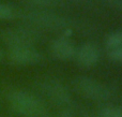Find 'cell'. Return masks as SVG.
<instances>
[{"label": "cell", "mask_w": 122, "mask_h": 117, "mask_svg": "<svg viewBox=\"0 0 122 117\" xmlns=\"http://www.w3.org/2000/svg\"><path fill=\"white\" fill-rule=\"evenodd\" d=\"M11 109L18 115L25 117H45L44 103L32 94L25 90H14L8 96Z\"/></svg>", "instance_id": "obj_1"}, {"label": "cell", "mask_w": 122, "mask_h": 117, "mask_svg": "<svg viewBox=\"0 0 122 117\" xmlns=\"http://www.w3.org/2000/svg\"><path fill=\"white\" fill-rule=\"evenodd\" d=\"M77 94L94 101H103L110 97V90L103 83L89 76H77L72 82Z\"/></svg>", "instance_id": "obj_2"}, {"label": "cell", "mask_w": 122, "mask_h": 117, "mask_svg": "<svg viewBox=\"0 0 122 117\" xmlns=\"http://www.w3.org/2000/svg\"><path fill=\"white\" fill-rule=\"evenodd\" d=\"M1 39L10 48L26 47L38 41L39 33L31 27H10L1 32Z\"/></svg>", "instance_id": "obj_3"}, {"label": "cell", "mask_w": 122, "mask_h": 117, "mask_svg": "<svg viewBox=\"0 0 122 117\" xmlns=\"http://www.w3.org/2000/svg\"><path fill=\"white\" fill-rule=\"evenodd\" d=\"M21 17L32 25L39 26V27H45L48 29L60 30L65 29V27H66V21H65L64 17H61L59 15L53 14L49 12L30 11V12L24 13Z\"/></svg>", "instance_id": "obj_4"}, {"label": "cell", "mask_w": 122, "mask_h": 117, "mask_svg": "<svg viewBox=\"0 0 122 117\" xmlns=\"http://www.w3.org/2000/svg\"><path fill=\"white\" fill-rule=\"evenodd\" d=\"M40 90L54 104L65 105L71 100L69 90L55 80H46L42 82L40 84Z\"/></svg>", "instance_id": "obj_5"}, {"label": "cell", "mask_w": 122, "mask_h": 117, "mask_svg": "<svg viewBox=\"0 0 122 117\" xmlns=\"http://www.w3.org/2000/svg\"><path fill=\"white\" fill-rule=\"evenodd\" d=\"M9 60L16 66H32L41 62L42 54L33 46L10 48L8 54Z\"/></svg>", "instance_id": "obj_6"}, {"label": "cell", "mask_w": 122, "mask_h": 117, "mask_svg": "<svg viewBox=\"0 0 122 117\" xmlns=\"http://www.w3.org/2000/svg\"><path fill=\"white\" fill-rule=\"evenodd\" d=\"M74 57L79 66L89 68L97 62L100 58V49L93 43H85L75 51Z\"/></svg>", "instance_id": "obj_7"}, {"label": "cell", "mask_w": 122, "mask_h": 117, "mask_svg": "<svg viewBox=\"0 0 122 117\" xmlns=\"http://www.w3.org/2000/svg\"><path fill=\"white\" fill-rule=\"evenodd\" d=\"M76 47L70 39L62 37L54 40L51 44V52L54 57L60 60H67L74 57Z\"/></svg>", "instance_id": "obj_8"}, {"label": "cell", "mask_w": 122, "mask_h": 117, "mask_svg": "<svg viewBox=\"0 0 122 117\" xmlns=\"http://www.w3.org/2000/svg\"><path fill=\"white\" fill-rule=\"evenodd\" d=\"M106 49L108 56L115 61H122V32L110 33L106 39Z\"/></svg>", "instance_id": "obj_9"}, {"label": "cell", "mask_w": 122, "mask_h": 117, "mask_svg": "<svg viewBox=\"0 0 122 117\" xmlns=\"http://www.w3.org/2000/svg\"><path fill=\"white\" fill-rule=\"evenodd\" d=\"M100 117H122V111L116 106H107L101 110Z\"/></svg>", "instance_id": "obj_10"}, {"label": "cell", "mask_w": 122, "mask_h": 117, "mask_svg": "<svg viewBox=\"0 0 122 117\" xmlns=\"http://www.w3.org/2000/svg\"><path fill=\"white\" fill-rule=\"evenodd\" d=\"M16 15V11L8 4L0 3V19H9Z\"/></svg>", "instance_id": "obj_11"}, {"label": "cell", "mask_w": 122, "mask_h": 117, "mask_svg": "<svg viewBox=\"0 0 122 117\" xmlns=\"http://www.w3.org/2000/svg\"><path fill=\"white\" fill-rule=\"evenodd\" d=\"M26 1L29 2V3L36 4V5H42V6L53 5L55 3V0H26Z\"/></svg>", "instance_id": "obj_12"}, {"label": "cell", "mask_w": 122, "mask_h": 117, "mask_svg": "<svg viewBox=\"0 0 122 117\" xmlns=\"http://www.w3.org/2000/svg\"><path fill=\"white\" fill-rule=\"evenodd\" d=\"M105 3L109 4L112 8L119 9V10H122V0H103Z\"/></svg>", "instance_id": "obj_13"}, {"label": "cell", "mask_w": 122, "mask_h": 117, "mask_svg": "<svg viewBox=\"0 0 122 117\" xmlns=\"http://www.w3.org/2000/svg\"><path fill=\"white\" fill-rule=\"evenodd\" d=\"M3 55H4V53H3V51H2V48L0 47V61H1L2 58H3Z\"/></svg>", "instance_id": "obj_14"}]
</instances>
